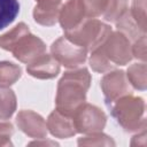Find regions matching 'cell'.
Segmentation results:
<instances>
[{
  "label": "cell",
  "mask_w": 147,
  "mask_h": 147,
  "mask_svg": "<svg viewBox=\"0 0 147 147\" xmlns=\"http://www.w3.org/2000/svg\"><path fill=\"white\" fill-rule=\"evenodd\" d=\"M91 85V74L86 68L64 72L57 83L55 105L63 114L72 116L76 109L86 102V93Z\"/></svg>",
  "instance_id": "1"
},
{
  "label": "cell",
  "mask_w": 147,
  "mask_h": 147,
  "mask_svg": "<svg viewBox=\"0 0 147 147\" xmlns=\"http://www.w3.org/2000/svg\"><path fill=\"white\" fill-rule=\"evenodd\" d=\"M111 116L126 132H140L146 129L145 101L132 94L124 95L108 107Z\"/></svg>",
  "instance_id": "2"
},
{
  "label": "cell",
  "mask_w": 147,
  "mask_h": 147,
  "mask_svg": "<svg viewBox=\"0 0 147 147\" xmlns=\"http://www.w3.org/2000/svg\"><path fill=\"white\" fill-rule=\"evenodd\" d=\"M110 32L111 28L108 24L95 18H86L76 29L65 31L64 37L87 52H92L107 39Z\"/></svg>",
  "instance_id": "3"
},
{
  "label": "cell",
  "mask_w": 147,
  "mask_h": 147,
  "mask_svg": "<svg viewBox=\"0 0 147 147\" xmlns=\"http://www.w3.org/2000/svg\"><path fill=\"white\" fill-rule=\"evenodd\" d=\"M74 124L78 133L90 134L101 132L107 123V116L99 107L84 102L72 114Z\"/></svg>",
  "instance_id": "4"
},
{
  "label": "cell",
  "mask_w": 147,
  "mask_h": 147,
  "mask_svg": "<svg viewBox=\"0 0 147 147\" xmlns=\"http://www.w3.org/2000/svg\"><path fill=\"white\" fill-rule=\"evenodd\" d=\"M51 52L54 59L68 69H76L87 59V51L70 40L64 36L57 38L51 46Z\"/></svg>",
  "instance_id": "5"
},
{
  "label": "cell",
  "mask_w": 147,
  "mask_h": 147,
  "mask_svg": "<svg viewBox=\"0 0 147 147\" xmlns=\"http://www.w3.org/2000/svg\"><path fill=\"white\" fill-rule=\"evenodd\" d=\"M100 48L114 65H125L133 59L131 41L119 31H111Z\"/></svg>",
  "instance_id": "6"
},
{
  "label": "cell",
  "mask_w": 147,
  "mask_h": 147,
  "mask_svg": "<svg viewBox=\"0 0 147 147\" xmlns=\"http://www.w3.org/2000/svg\"><path fill=\"white\" fill-rule=\"evenodd\" d=\"M100 86L105 96V102L109 107L119 98L132 94L131 85L123 70H111L101 78Z\"/></svg>",
  "instance_id": "7"
},
{
  "label": "cell",
  "mask_w": 147,
  "mask_h": 147,
  "mask_svg": "<svg viewBox=\"0 0 147 147\" xmlns=\"http://www.w3.org/2000/svg\"><path fill=\"white\" fill-rule=\"evenodd\" d=\"M10 53H13L14 57L20 62L29 64L46 53V44L30 31L18 39V41L11 48Z\"/></svg>",
  "instance_id": "8"
},
{
  "label": "cell",
  "mask_w": 147,
  "mask_h": 147,
  "mask_svg": "<svg viewBox=\"0 0 147 147\" xmlns=\"http://www.w3.org/2000/svg\"><path fill=\"white\" fill-rule=\"evenodd\" d=\"M16 125L18 129L30 138L45 139L47 137L46 121L39 114L32 110H21L16 116Z\"/></svg>",
  "instance_id": "9"
},
{
  "label": "cell",
  "mask_w": 147,
  "mask_h": 147,
  "mask_svg": "<svg viewBox=\"0 0 147 147\" xmlns=\"http://www.w3.org/2000/svg\"><path fill=\"white\" fill-rule=\"evenodd\" d=\"M26 71L37 79H52L60 72V63L51 54L44 53L31 63L26 64Z\"/></svg>",
  "instance_id": "10"
},
{
  "label": "cell",
  "mask_w": 147,
  "mask_h": 147,
  "mask_svg": "<svg viewBox=\"0 0 147 147\" xmlns=\"http://www.w3.org/2000/svg\"><path fill=\"white\" fill-rule=\"evenodd\" d=\"M47 129L52 136L60 139H67L74 137L77 131L74 124L72 116L61 113L60 110H53L47 118Z\"/></svg>",
  "instance_id": "11"
},
{
  "label": "cell",
  "mask_w": 147,
  "mask_h": 147,
  "mask_svg": "<svg viewBox=\"0 0 147 147\" xmlns=\"http://www.w3.org/2000/svg\"><path fill=\"white\" fill-rule=\"evenodd\" d=\"M86 18L78 0H67V2L61 6L59 22L64 32L76 29Z\"/></svg>",
  "instance_id": "12"
},
{
  "label": "cell",
  "mask_w": 147,
  "mask_h": 147,
  "mask_svg": "<svg viewBox=\"0 0 147 147\" xmlns=\"http://www.w3.org/2000/svg\"><path fill=\"white\" fill-rule=\"evenodd\" d=\"M62 3H52L45 1H38L33 8L34 21L44 26L55 25L59 21V15Z\"/></svg>",
  "instance_id": "13"
},
{
  "label": "cell",
  "mask_w": 147,
  "mask_h": 147,
  "mask_svg": "<svg viewBox=\"0 0 147 147\" xmlns=\"http://www.w3.org/2000/svg\"><path fill=\"white\" fill-rule=\"evenodd\" d=\"M115 23H116L117 31L122 32L130 41H134L141 36L146 34V32H144L134 22V20L130 14V10H126Z\"/></svg>",
  "instance_id": "14"
},
{
  "label": "cell",
  "mask_w": 147,
  "mask_h": 147,
  "mask_svg": "<svg viewBox=\"0 0 147 147\" xmlns=\"http://www.w3.org/2000/svg\"><path fill=\"white\" fill-rule=\"evenodd\" d=\"M126 77L130 83L136 90L145 91L147 87V67L145 62H137L131 64L127 68Z\"/></svg>",
  "instance_id": "15"
},
{
  "label": "cell",
  "mask_w": 147,
  "mask_h": 147,
  "mask_svg": "<svg viewBox=\"0 0 147 147\" xmlns=\"http://www.w3.org/2000/svg\"><path fill=\"white\" fill-rule=\"evenodd\" d=\"M16 95L8 86L0 85V121L9 119L16 110Z\"/></svg>",
  "instance_id": "16"
},
{
  "label": "cell",
  "mask_w": 147,
  "mask_h": 147,
  "mask_svg": "<svg viewBox=\"0 0 147 147\" xmlns=\"http://www.w3.org/2000/svg\"><path fill=\"white\" fill-rule=\"evenodd\" d=\"M20 13L18 0H0V30L11 24Z\"/></svg>",
  "instance_id": "17"
},
{
  "label": "cell",
  "mask_w": 147,
  "mask_h": 147,
  "mask_svg": "<svg viewBox=\"0 0 147 147\" xmlns=\"http://www.w3.org/2000/svg\"><path fill=\"white\" fill-rule=\"evenodd\" d=\"M28 32H30L29 26L23 22L18 23L11 30H9L8 32L0 36V48L10 52L11 48L14 47V45L18 41V39L22 36L26 34Z\"/></svg>",
  "instance_id": "18"
},
{
  "label": "cell",
  "mask_w": 147,
  "mask_h": 147,
  "mask_svg": "<svg viewBox=\"0 0 147 147\" xmlns=\"http://www.w3.org/2000/svg\"><path fill=\"white\" fill-rule=\"evenodd\" d=\"M22 76V69L20 65L9 62L0 61V85L10 86L15 84Z\"/></svg>",
  "instance_id": "19"
},
{
  "label": "cell",
  "mask_w": 147,
  "mask_h": 147,
  "mask_svg": "<svg viewBox=\"0 0 147 147\" xmlns=\"http://www.w3.org/2000/svg\"><path fill=\"white\" fill-rule=\"evenodd\" d=\"M91 53L92 54L90 56V67L92 68L93 71L99 72V74H106V72H109L111 70H115L116 65H114L107 59V56L103 54L100 46L96 47Z\"/></svg>",
  "instance_id": "20"
},
{
  "label": "cell",
  "mask_w": 147,
  "mask_h": 147,
  "mask_svg": "<svg viewBox=\"0 0 147 147\" xmlns=\"http://www.w3.org/2000/svg\"><path fill=\"white\" fill-rule=\"evenodd\" d=\"M126 10L127 0H107V6L102 16L106 21L115 23Z\"/></svg>",
  "instance_id": "21"
},
{
  "label": "cell",
  "mask_w": 147,
  "mask_h": 147,
  "mask_svg": "<svg viewBox=\"0 0 147 147\" xmlns=\"http://www.w3.org/2000/svg\"><path fill=\"white\" fill-rule=\"evenodd\" d=\"M78 145L79 146H115V141L111 139V137L102 132H94L79 138Z\"/></svg>",
  "instance_id": "22"
},
{
  "label": "cell",
  "mask_w": 147,
  "mask_h": 147,
  "mask_svg": "<svg viewBox=\"0 0 147 147\" xmlns=\"http://www.w3.org/2000/svg\"><path fill=\"white\" fill-rule=\"evenodd\" d=\"M78 1L87 18H95L101 16L107 6V0H78Z\"/></svg>",
  "instance_id": "23"
},
{
  "label": "cell",
  "mask_w": 147,
  "mask_h": 147,
  "mask_svg": "<svg viewBox=\"0 0 147 147\" xmlns=\"http://www.w3.org/2000/svg\"><path fill=\"white\" fill-rule=\"evenodd\" d=\"M130 14L138 26L146 32V0H133Z\"/></svg>",
  "instance_id": "24"
},
{
  "label": "cell",
  "mask_w": 147,
  "mask_h": 147,
  "mask_svg": "<svg viewBox=\"0 0 147 147\" xmlns=\"http://www.w3.org/2000/svg\"><path fill=\"white\" fill-rule=\"evenodd\" d=\"M131 49H132V56L136 57L137 60L145 62L146 61V55H147V51H146V34L141 36L140 38H138L137 40L133 41V45H131Z\"/></svg>",
  "instance_id": "25"
},
{
  "label": "cell",
  "mask_w": 147,
  "mask_h": 147,
  "mask_svg": "<svg viewBox=\"0 0 147 147\" xmlns=\"http://www.w3.org/2000/svg\"><path fill=\"white\" fill-rule=\"evenodd\" d=\"M14 133V127L8 122H0V146H11L10 138Z\"/></svg>",
  "instance_id": "26"
},
{
  "label": "cell",
  "mask_w": 147,
  "mask_h": 147,
  "mask_svg": "<svg viewBox=\"0 0 147 147\" xmlns=\"http://www.w3.org/2000/svg\"><path fill=\"white\" fill-rule=\"evenodd\" d=\"M38 1H46V2H53V3H62V0H36V2Z\"/></svg>",
  "instance_id": "27"
}]
</instances>
